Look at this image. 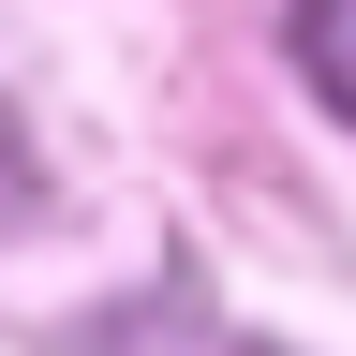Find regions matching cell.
<instances>
[{
  "mask_svg": "<svg viewBox=\"0 0 356 356\" xmlns=\"http://www.w3.org/2000/svg\"><path fill=\"white\" fill-rule=\"evenodd\" d=\"M282 60L312 74L327 119H356V0H282Z\"/></svg>",
  "mask_w": 356,
  "mask_h": 356,
  "instance_id": "cell-1",
  "label": "cell"
},
{
  "mask_svg": "<svg viewBox=\"0 0 356 356\" xmlns=\"http://www.w3.org/2000/svg\"><path fill=\"white\" fill-rule=\"evenodd\" d=\"M30 193H44V163H30V119H15V104H0V222H15Z\"/></svg>",
  "mask_w": 356,
  "mask_h": 356,
  "instance_id": "cell-2",
  "label": "cell"
}]
</instances>
